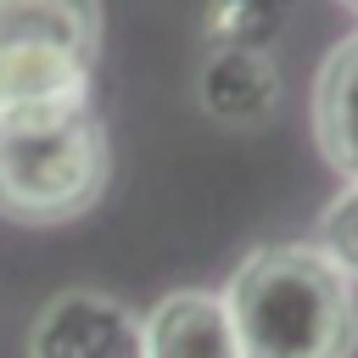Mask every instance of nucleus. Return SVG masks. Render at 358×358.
<instances>
[{
	"mask_svg": "<svg viewBox=\"0 0 358 358\" xmlns=\"http://www.w3.org/2000/svg\"><path fill=\"white\" fill-rule=\"evenodd\" d=\"M241 358H352L358 296L319 246H257L224 285Z\"/></svg>",
	"mask_w": 358,
	"mask_h": 358,
	"instance_id": "f257e3e1",
	"label": "nucleus"
},
{
	"mask_svg": "<svg viewBox=\"0 0 358 358\" xmlns=\"http://www.w3.org/2000/svg\"><path fill=\"white\" fill-rule=\"evenodd\" d=\"M112 145L90 101L0 117V218L67 224L106 190Z\"/></svg>",
	"mask_w": 358,
	"mask_h": 358,
	"instance_id": "f03ea898",
	"label": "nucleus"
},
{
	"mask_svg": "<svg viewBox=\"0 0 358 358\" xmlns=\"http://www.w3.org/2000/svg\"><path fill=\"white\" fill-rule=\"evenodd\" d=\"M28 358H145V324L106 291H56L28 330Z\"/></svg>",
	"mask_w": 358,
	"mask_h": 358,
	"instance_id": "7ed1b4c3",
	"label": "nucleus"
},
{
	"mask_svg": "<svg viewBox=\"0 0 358 358\" xmlns=\"http://www.w3.org/2000/svg\"><path fill=\"white\" fill-rule=\"evenodd\" d=\"M90 62L62 45H0V117L90 101Z\"/></svg>",
	"mask_w": 358,
	"mask_h": 358,
	"instance_id": "20e7f679",
	"label": "nucleus"
},
{
	"mask_svg": "<svg viewBox=\"0 0 358 358\" xmlns=\"http://www.w3.org/2000/svg\"><path fill=\"white\" fill-rule=\"evenodd\" d=\"M140 324L145 358H241L229 308L213 291H168Z\"/></svg>",
	"mask_w": 358,
	"mask_h": 358,
	"instance_id": "39448f33",
	"label": "nucleus"
},
{
	"mask_svg": "<svg viewBox=\"0 0 358 358\" xmlns=\"http://www.w3.org/2000/svg\"><path fill=\"white\" fill-rule=\"evenodd\" d=\"M313 140L324 162L358 185V34H347L313 78Z\"/></svg>",
	"mask_w": 358,
	"mask_h": 358,
	"instance_id": "423d86ee",
	"label": "nucleus"
},
{
	"mask_svg": "<svg viewBox=\"0 0 358 358\" xmlns=\"http://www.w3.org/2000/svg\"><path fill=\"white\" fill-rule=\"evenodd\" d=\"M280 101V73L252 45H218L201 67V106L218 123H263Z\"/></svg>",
	"mask_w": 358,
	"mask_h": 358,
	"instance_id": "0eeeda50",
	"label": "nucleus"
},
{
	"mask_svg": "<svg viewBox=\"0 0 358 358\" xmlns=\"http://www.w3.org/2000/svg\"><path fill=\"white\" fill-rule=\"evenodd\" d=\"M0 45H62L95 67L101 0H0Z\"/></svg>",
	"mask_w": 358,
	"mask_h": 358,
	"instance_id": "6e6552de",
	"label": "nucleus"
},
{
	"mask_svg": "<svg viewBox=\"0 0 358 358\" xmlns=\"http://www.w3.org/2000/svg\"><path fill=\"white\" fill-rule=\"evenodd\" d=\"M274 22H280V6H268V0H213L207 34H213V45H252V50H263Z\"/></svg>",
	"mask_w": 358,
	"mask_h": 358,
	"instance_id": "1a4fd4ad",
	"label": "nucleus"
},
{
	"mask_svg": "<svg viewBox=\"0 0 358 358\" xmlns=\"http://www.w3.org/2000/svg\"><path fill=\"white\" fill-rule=\"evenodd\" d=\"M319 252L347 280H358V185L336 190V201L319 213Z\"/></svg>",
	"mask_w": 358,
	"mask_h": 358,
	"instance_id": "9d476101",
	"label": "nucleus"
},
{
	"mask_svg": "<svg viewBox=\"0 0 358 358\" xmlns=\"http://www.w3.org/2000/svg\"><path fill=\"white\" fill-rule=\"evenodd\" d=\"M341 6H347V11H358V0H341Z\"/></svg>",
	"mask_w": 358,
	"mask_h": 358,
	"instance_id": "9b49d317",
	"label": "nucleus"
}]
</instances>
